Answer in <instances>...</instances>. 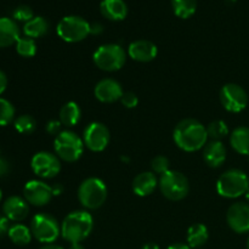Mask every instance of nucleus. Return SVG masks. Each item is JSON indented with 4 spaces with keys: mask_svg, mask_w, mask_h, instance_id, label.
Masks as SVG:
<instances>
[{
    "mask_svg": "<svg viewBox=\"0 0 249 249\" xmlns=\"http://www.w3.org/2000/svg\"><path fill=\"white\" fill-rule=\"evenodd\" d=\"M178 147L186 152H195L207 145V128L196 119H184L174 129L173 134Z\"/></svg>",
    "mask_w": 249,
    "mask_h": 249,
    "instance_id": "nucleus-1",
    "label": "nucleus"
},
{
    "mask_svg": "<svg viewBox=\"0 0 249 249\" xmlns=\"http://www.w3.org/2000/svg\"><path fill=\"white\" fill-rule=\"evenodd\" d=\"M94 228L91 214L85 211L72 212L61 225V235L71 243H78L89 237Z\"/></svg>",
    "mask_w": 249,
    "mask_h": 249,
    "instance_id": "nucleus-2",
    "label": "nucleus"
},
{
    "mask_svg": "<svg viewBox=\"0 0 249 249\" xmlns=\"http://www.w3.org/2000/svg\"><path fill=\"white\" fill-rule=\"evenodd\" d=\"M249 189V178L240 169H230L224 173L216 182V191L225 198H237Z\"/></svg>",
    "mask_w": 249,
    "mask_h": 249,
    "instance_id": "nucleus-3",
    "label": "nucleus"
},
{
    "mask_svg": "<svg viewBox=\"0 0 249 249\" xmlns=\"http://www.w3.org/2000/svg\"><path fill=\"white\" fill-rule=\"evenodd\" d=\"M84 141L74 131H61L55 138L53 147L58 158L65 162H75L84 152Z\"/></svg>",
    "mask_w": 249,
    "mask_h": 249,
    "instance_id": "nucleus-4",
    "label": "nucleus"
},
{
    "mask_svg": "<svg viewBox=\"0 0 249 249\" xmlns=\"http://www.w3.org/2000/svg\"><path fill=\"white\" fill-rule=\"evenodd\" d=\"M107 198L106 184L99 178H89L80 184L78 199L87 209H97Z\"/></svg>",
    "mask_w": 249,
    "mask_h": 249,
    "instance_id": "nucleus-5",
    "label": "nucleus"
},
{
    "mask_svg": "<svg viewBox=\"0 0 249 249\" xmlns=\"http://www.w3.org/2000/svg\"><path fill=\"white\" fill-rule=\"evenodd\" d=\"M58 36L67 43H77L90 34V23L82 16L68 15L60 19L56 28Z\"/></svg>",
    "mask_w": 249,
    "mask_h": 249,
    "instance_id": "nucleus-6",
    "label": "nucleus"
},
{
    "mask_svg": "<svg viewBox=\"0 0 249 249\" xmlns=\"http://www.w3.org/2000/svg\"><path fill=\"white\" fill-rule=\"evenodd\" d=\"M125 51L118 44H105L94 53L92 60L96 67L106 72L121 70L125 63Z\"/></svg>",
    "mask_w": 249,
    "mask_h": 249,
    "instance_id": "nucleus-7",
    "label": "nucleus"
},
{
    "mask_svg": "<svg viewBox=\"0 0 249 249\" xmlns=\"http://www.w3.org/2000/svg\"><path fill=\"white\" fill-rule=\"evenodd\" d=\"M160 192L170 201H181L189 195V180L184 174L175 170H168L160 179Z\"/></svg>",
    "mask_w": 249,
    "mask_h": 249,
    "instance_id": "nucleus-8",
    "label": "nucleus"
},
{
    "mask_svg": "<svg viewBox=\"0 0 249 249\" xmlns=\"http://www.w3.org/2000/svg\"><path fill=\"white\" fill-rule=\"evenodd\" d=\"M31 231L34 238L45 245H51L57 240L61 228L57 220L49 214H36L31 223Z\"/></svg>",
    "mask_w": 249,
    "mask_h": 249,
    "instance_id": "nucleus-9",
    "label": "nucleus"
},
{
    "mask_svg": "<svg viewBox=\"0 0 249 249\" xmlns=\"http://www.w3.org/2000/svg\"><path fill=\"white\" fill-rule=\"evenodd\" d=\"M220 101L226 111L238 113L247 107L248 95L242 87L230 83L220 90Z\"/></svg>",
    "mask_w": 249,
    "mask_h": 249,
    "instance_id": "nucleus-10",
    "label": "nucleus"
},
{
    "mask_svg": "<svg viewBox=\"0 0 249 249\" xmlns=\"http://www.w3.org/2000/svg\"><path fill=\"white\" fill-rule=\"evenodd\" d=\"M109 130L105 124L99 123V122H92L85 128L84 135H83V141L84 145L92 152H101L108 146Z\"/></svg>",
    "mask_w": 249,
    "mask_h": 249,
    "instance_id": "nucleus-11",
    "label": "nucleus"
},
{
    "mask_svg": "<svg viewBox=\"0 0 249 249\" xmlns=\"http://www.w3.org/2000/svg\"><path fill=\"white\" fill-rule=\"evenodd\" d=\"M31 167L34 174L38 175V177L44 178V179H51L60 173L61 163L57 156L41 151V152L36 153L33 156Z\"/></svg>",
    "mask_w": 249,
    "mask_h": 249,
    "instance_id": "nucleus-12",
    "label": "nucleus"
},
{
    "mask_svg": "<svg viewBox=\"0 0 249 249\" xmlns=\"http://www.w3.org/2000/svg\"><path fill=\"white\" fill-rule=\"evenodd\" d=\"M23 196L24 199L33 206H46L53 196V187L39 180H31L24 185Z\"/></svg>",
    "mask_w": 249,
    "mask_h": 249,
    "instance_id": "nucleus-13",
    "label": "nucleus"
},
{
    "mask_svg": "<svg viewBox=\"0 0 249 249\" xmlns=\"http://www.w3.org/2000/svg\"><path fill=\"white\" fill-rule=\"evenodd\" d=\"M229 226L237 233L249 232V204L243 202L233 203L226 214Z\"/></svg>",
    "mask_w": 249,
    "mask_h": 249,
    "instance_id": "nucleus-14",
    "label": "nucleus"
},
{
    "mask_svg": "<svg viewBox=\"0 0 249 249\" xmlns=\"http://www.w3.org/2000/svg\"><path fill=\"white\" fill-rule=\"evenodd\" d=\"M94 94L99 101L105 102V104H112V102L121 100L124 91L122 85L116 79L106 78V79H102L97 83Z\"/></svg>",
    "mask_w": 249,
    "mask_h": 249,
    "instance_id": "nucleus-15",
    "label": "nucleus"
},
{
    "mask_svg": "<svg viewBox=\"0 0 249 249\" xmlns=\"http://www.w3.org/2000/svg\"><path fill=\"white\" fill-rule=\"evenodd\" d=\"M157 46L145 39L133 41L128 48V55L138 62H150L157 57Z\"/></svg>",
    "mask_w": 249,
    "mask_h": 249,
    "instance_id": "nucleus-16",
    "label": "nucleus"
},
{
    "mask_svg": "<svg viewBox=\"0 0 249 249\" xmlns=\"http://www.w3.org/2000/svg\"><path fill=\"white\" fill-rule=\"evenodd\" d=\"M2 212L9 220L22 221L28 215L29 207L26 199L18 196H11L4 202Z\"/></svg>",
    "mask_w": 249,
    "mask_h": 249,
    "instance_id": "nucleus-17",
    "label": "nucleus"
},
{
    "mask_svg": "<svg viewBox=\"0 0 249 249\" xmlns=\"http://www.w3.org/2000/svg\"><path fill=\"white\" fill-rule=\"evenodd\" d=\"M203 160L211 168H219L226 160V148L221 141L212 140L204 146Z\"/></svg>",
    "mask_w": 249,
    "mask_h": 249,
    "instance_id": "nucleus-18",
    "label": "nucleus"
},
{
    "mask_svg": "<svg viewBox=\"0 0 249 249\" xmlns=\"http://www.w3.org/2000/svg\"><path fill=\"white\" fill-rule=\"evenodd\" d=\"M100 11L109 21H122L128 15V5L124 0H102Z\"/></svg>",
    "mask_w": 249,
    "mask_h": 249,
    "instance_id": "nucleus-19",
    "label": "nucleus"
},
{
    "mask_svg": "<svg viewBox=\"0 0 249 249\" xmlns=\"http://www.w3.org/2000/svg\"><path fill=\"white\" fill-rule=\"evenodd\" d=\"M19 39V29L16 22L9 17H0V48L16 44Z\"/></svg>",
    "mask_w": 249,
    "mask_h": 249,
    "instance_id": "nucleus-20",
    "label": "nucleus"
},
{
    "mask_svg": "<svg viewBox=\"0 0 249 249\" xmlns=\"http://www.w3.org/2000/svg\"><path fill=\"white\" fill-rule=\"evenodd\" d=\"M158 181L157 178L153 173L143 172L140 173L133 181V191L134 194L140 197L148 196L152 194L157 187Z\"/></svg>",
    "mask_w": 249,
    "mask_h": 249,
    "instance_id": "nucleus-21",
    "label": "nucleus"
},
{
    "mask_svg": "<svg viewBox=\"0 0 249 249\" xmlns=\"http://www.w3.org/2000/svg\"><path fill=\"white\" fill-rule=\"evenodd\" d=\"M230 142L236 152L249 156V128L247 126L236 128L231 134Z\"/></svg>",
    "mask_w": 249,
    "mask_h": 249,
    "instance_id": "nucleus-22",
    "label": "nucleus"
},
{
    "mask_svg": "<svg viewBox=\"0 0 249 249\" xmlns=\"http://www.w3.org/2000/svg\"><path fill=\"white\" fill-rule=\"evenodd\" d=\"M82 111H80L79 105L75 102L70 101L62 106L60 111V119L58 121L66 126H74L79 123Z\"/></svg>",
    "mask_w": 249,
    "mask_h": 249,
    "instance_id": "nucleus-23",
    "label": "nucleus"
},
{
    "mask_svg": "<svg viewBox=\"0 0 249 249\" xmlns=\"http://www.w3.org/2000/svg\"><path fill=\"white\" fill-rule=\"evenodd\" d=\"M49 31V22L43 16H34L31 21L26 22L23 26V32L28 38H40L45 36Z\"/></svg>",
    "mask_w": 249,
    "mask_h": 249,
    "instance_id": "nucleus-24",
    "label": "nucleus"
},
{
    "mask_svg": "<svg viewBox=\"0 0 249 249\" xmlns=\"http://www.w3.org/2000/svg\"><path fill=\"white\" fill-rule=\"evenodd\" d=\"M209 238V232L207 226L203 224H194L187 231V243L190 248H199L206 245Z\"/></svg>",
    "mask_w": 249,
    "mask_h": 249,
    "instance_id": "nucleus-25",
    "label": "nucleus"
},
{
    "mask_svg": "<svg viewBox=\"0 0 249 249\" xmlns=\"http://www.w3.org/2000/svg\"><path fill=\"white\" fill-rule=\"evenodd\" d=\"M9 238L17 246H27L32 240V231L31 229L27 228L22 224H16L11 226L9 230Z\"/></svg>",
    "mask_w": 249,
    "mask_h": 249,
    "instance_id": "nucleus-26",
    "label": "nucleus"
},
{
    "mask_svg": "<svg viewBox=\"0 0 249 249\" xmlns=\"http://www.w3.org/2000/svg\"><path fill=\"white\" fill-rule=\"evenodd\" d=\"M175 15L180 18H189L196 12L197 0H172Z\"/></svg>",
    "mask_w": 249,
    "mask_h": 249,
    "instance_id": "nucleus-27",
    "label": "nucleus"
},
{
    "mask_svg": "<svg viewBox=\"0 0 249 249\" xmlns=\"http://www.w3.org/2000/svg\"><path fill=\"white\" fill-rule=\"evenodd\" d=\"M36 128V119L33 118L29 114H22L18 118L15 119V129H16L18 133L26 134V135H29V134L33 133Z\"/></svg>",
    "mask_w": 249,
    "mask_h": 249,
    "instance_id": "nucleus-28",
    "label": "nucleus"
},
{
    "mask_svg": "<svg viewBox=\"0 0 249 249\" xmlns=\"http://www.w3.org/2000/svg\"><path fill=\"white\" fill-rule=\"evenodd\" d=\"M16 51L22 57H33L36 53V41L28 36L19 38L16 43Z\"/></svg>",
    "mask_w": 249,
    "mask_h": 249,
    "instance_id": "nucleus-29",
    "label": "nucleus"
},
{
    "mask_svg": "<svg viewBox=\"0 0 249 249\" xmlns=\"http://www.w3.org/2000/svg\"><path fill=\"white\" fill-rule=\"evenodd\" d=\"M15 107L7 100L0 97V126H6L14 121Z\"/></svg>",
    "mask_w": 249,
    "mask_h": 249,
    "instance_id": "nucleus-30",
    "label": "nucleus"
},
{
    "mask_svg": "<svg viewBox=\"0 0 249 249\" xmlns=\"http://www.w3.org/2000/svg\"><path fill=\"white\" fill-rule=\"evenodd\" d=\"M207 133H208V138L220 141V139L225 138L229 134V128L224 121H215L209 124Z\"/></svg>",
    "mask_w": 249,
    "mask_h": 249,
    "instance_id": "nucleus-31",
    "label": "nucleus"
},
{
    "mask_svg": "<svg viewBox=\"0 0 249 249\" xmlns=\"http://www.w3.org/2000/svg\"><path fill=\"white\" fill-rule=\"evenodd\" d=\"M12 16H14V18L17 19V21L28 22L33 18L34 14L33 10H32L28 5H19V6H17L16 9L14 10Z\"/></svg>",
    "mask_w": 249,
    "mask_h": 249,
    "instance_id": "nucleus-32",
    "label": "nucleus"
},
{
    "mask_svg": "<svg viewBox=\"0 0 249 249\" xmlns=\"http://www.w3.org/2000/svg\"><path fill=\"white\" fill-rule=\"evenodd\" d=\"M151 168L156 174L163 175L169 170V160L164 156H157L151 162Z\"/></svg>",
    "mask_w": 249,
    "mask_h": 249,
    "instance_id": "nucleus-33",
    "label": "nucleus"
},
{
    "mask_svg": "<svg viewBox=\"0 0 249 249\" xmlns=\"http://www.w3.org/2000/svg\"><path fill=\"white\" fill-rule=\"evenodd\" d=\"M121 101L122 104H123V106L126 107V108H135L139 104V99L138 96H136V94H134V92H130V91L124 92Z\"/></svg>",
    "mask_w": 249,
    "mask_h": 249,
    "instance_id": "nucleus-34",
    "label": "nucleus"
},
{
    "mask_svg": "<svg viewBox=\"0 0 249 249\" xmlns=\"http://www.w3.org/2000/svg\"><path fill=\"white\" fill-rule=\"evenodd\" d=\"M61 126H62V123L60 121H50L48 124H46V131H48L50 135L57 136L58 134L61 133Z\"/></svg>",
    "mask_w": 249,
    "mask_h": 249,
    "instance_id": "nucleus-35",
    "label": "nucleus"
},
{
    "mask_svg": "<svg viewBox=\"0 0 249 249\" xmlns=\"http://www.w3.org/2000/svg\"><path fill=\"white\" fill-rule=\"evenodd\" d=\"M9 219L6 216H0V237L4 236L5 233H9Z\"/></svg>",
    "mask_w": 249,
    "mask_h": 249,
    "instance_id": "nucleus-36",
    "label": "nucleus"
},
{
    "mask_svg": "<svg viewBox=\"0 0 249 249\" xmlns=\"http://www.w3.org/2000/svg\"><path fill=\"white\" fill-rule=\"evenodd\" d=\"M9 170H10V165L9 163H7V160H4V158H0V178L9 174Z\"/></svg>",
    "mask_w": 249,
    "mask_h": 249,
    "instance_id": "nucleus-37",
    "label": "nucleus"
},
{
    "mask_svg": "<svg viewBox=\"0 0 249 249\" xmlns=\"http://www.w3.org/2000/svg\"><path fill=\"white\" fill-rule=\"evenodd\" d=\"M6 87H7L6 74H5L2 71H0V95H1L5 90H6Z\"/></svg>",
    "mask_w": 249,
    "mask_h": 249,
    "instance_id": "nucleus-38",
    "label": "nucleus"
},
{
    "mask_svg": "<svg viewBox=\"0 0 249 249\" xmlns=\"http://www.w3.org/2000/svg\"><path fill=\"white\" fill-rule=\"evenodd\" d=\"M104 31V27L96 22V23H90V34H100Z\"/></svg>",
    "mask_w": 249,
    "mask_h": 249,
    "instance_id": "nucleus-39",
    "label": "nucleus"
},
{
    "mask_svg": "<svg viewBox=\"0 0 249 249\" xmlns=\"http://www.w3.org/2000/svg\"><path fill=\"white\" fill-rule=\"evenodd\" d=\"M167 249H191L189 245H184V243H175V245L169 246Z\"/></svg>",
    "mask_w": 249,
    "mask_h": 249,
    "instance_id": "nucleus-40",
    "label": "nucleus"
},
{
    "mask_svg": "<svg viewBox=\"0 0 249 249\" xmlns=\"http://www.w3.org/2000/svg\"><path fill=\"white\" fill-rule=\"evenodd\" d=\"M63 191V187L61 186L60 184L55 185V186H53V196H58V195L62 194Z\"/></svg>",
    "mask_w": 249,
    "mask_h": 249,
    "instance_id": "nucleus-41",
    "label": "nucleus"
},
{
    "mask_svg": "<svg viewBox=\"0 0 249 249\" xmlns=\"http://www.w3.org/2000/svg\"><path fill=\"white\" fill-rule=\"evenodd\" d=\"M142 249H160V246L156 245V243H147L142 247Z\"/></svg>",
    "mask_w": 249,
    "mask_h": 249,
    "instance_id": "nucleus-42",
    "label": "nucleus"
},
{
    "mask_svg": "<svg viewBox=\"0 0 249 249\" xmlns=\"http://www.w3.org/2000/svg\"><path fill=\"white\" fill-rule=\"evenodd\" d=\"M70 249H85V248H84V246L82 245V243L78 242V243H71Z\"/></svg>",
    "mask_w": 249,
    "mask_h": 249,
    "instance_id": "nucleus-43",
    "label": "nucleus"
},
{
    "mask_svg": "<svg viewBox=\"0 0 249 249\" xmlns=\"http://www.w3.org/2000/svg\"><path fill=\"white\" fill-rule=\"evenodd\" d=\"M41 249H63L62 247H60V246H57V245H53V243H51V245H46V246H44L43 248Z\"/></svg>",
    "mask_w": 249,
    "mask_h": 249,
    "instance_id": "nucleus-44",
    "label": "nucleus"
},
{
    "mask_svg": "<svg viewBox=\"0 0 249 249\" xmlns=\"http://www.w3.org/2000/svg\"><path fill=\"white\" fill-rule=\"evenodd\" d=\"M245 196H246V199H247V201L249 202V189L247 190V192L245 194Z\"/></svg>",
    "mask_w": 249,
    "mask_h": 249,
    "instance_id": "nucleus-45",
    "label": "nucleus"
},
{
    "mask_svg": "<svg viewBox=\"0 0 249 249\" xmlns=\"http://www.w3.org/2000/svg\"><path fill=\"white\" fill-rule=\"evenodd\" d=\"M1 198H2V192L1 190H0V201H1Z\"/></svg>",
    "mask_w": 249,
    "mask_h": 249,
    "instance_id": "nucleus-46",
    "label": "nucleus"
},
{
    "mask_svg": "<svg viewBox=\"0 0 249 249\" xmlns=\"http://www.w3.org/2000/svg\"><path fill=\"white\" fill-rule=\"evenodd\" d=\"M247 249H249V238H248V241H247Z\"/></svg>",
    "mask_w": 249,
    "mask_h": 249,
    "instance_id": "nucleus-47",
    "label": "nucleus"
}]
</instances>
